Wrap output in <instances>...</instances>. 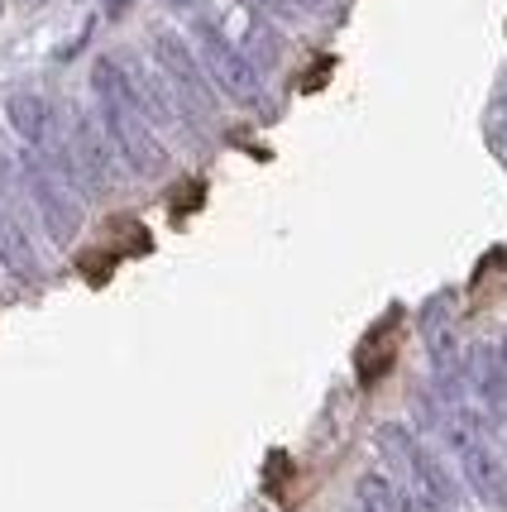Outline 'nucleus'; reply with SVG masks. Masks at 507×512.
<instances>
[{
    "mask_svg": "<svg viewBox=\"0 0 507 512\" xmlns=\"http://www.w3.org/2000/svg\"><path fill=\"white\" fill-rule=\"evenodd\" d=\"M91 91H96V106H101L96 120H101V130L111 139L115 158L130 168L134 178H163V173H168V149L158 144L154 125H149L144 111L134 106L125 63L96 58V67H91Z\"/></svg>",
    "mask_w": 507,
    "mask_h": 512,
    "instance_id": "f257e3e1",
    "label": "nucleus"
},
{
    "mask_svg": "<svg viewBox=\"0 0 507 512\" xmlns=\"http://www.w3.org/2000/svg\"><path fill=\"white\" fill-rule=\"evenodd\" d=\"M374 446H378V455L388 460V469L402 479V489L412 493V498H421L426 508L455 512L464 503L460 479H455L431 450L421 446V436L407 422H383L374 431Z\"/></svg>",
    "mask_w": 507,
    "mask_h": 512,
    "instance_id": "f03ea898",
    "label": "nucleus"
},
{
    "mask_svg": "<svg viewBox=\"0 0 507 512\" xmlns=\"http://www.w3.org/2000/svg\"><path fill=\"white\" fill-rule=\"evenodd\" d=\"M441 431L450 450H455V460H460L464 484L479 493L488 508L507 512V460L484 441V412H474L464 402H445Z\"/></svg>",
    "mask_w": 507,
    "mask_h": 512,
    "instance_id": "7ed1b4c3",
    "label": "nucleus"
},
{
    "mask_svg": "<svg viewBox=\"0 0 507 512\" xmlns=\"http://www.w3.org/2000/svg\"><path fill=\"white\" fill-rule=\"evenodd\" d=\"M192 48H197L201 72L211 77V87L221 91L225 101H235V106H259V101H264L259 67L244 58V48L235 44V39H225V29L216 20L201 15V20L192 24Z\"/></svg>",
    "mask_w": 507,
    "mask_h": 512,
    "instance_id": "20e7f679",
    "label": "nucleus"
},
{
    "mask_svg": "<svg viewBox=\"0 0 507 512\" xmlns=\"http://www.w3.org/2000/svg\"><path fill=\"white\" fill-rule=\"evenodd\" d=\"M20 178H24L29 201H34V211H39V221H44L48 240H53V245H72L77 230H82V201H77V187H72L44 154H34V149L24 154Z\"/></svg>",
    "mask_w": 507,
    "mask_h": 512,
    "instance_id": "39448f33",
    "label": "nucleus"
},
{
    "mask_svg": "<svg viewBox=\"0 0 507 512\" xmlns=\"http://www.w3.org/2000/svg\"><path fill=\"white\" fill-rule=\"evenodd\" d=\"M154 63H158V72L168 77V87H173V96H177V106H182V111H192V115L216 111V87H211V77L201 72L197 48L187 44L182 34L158 29L154 34Z\"/></svg>",
    "mask_w": 507,
    "mask_h": 512,
    "instance_id": "423d86ee",
    "label": "nucleus"
},
{
    "mask_svg": "<svg viewBox=\"0 0 507 512\" xmlns=\"http://www.w3.org/2000/svg\"><path fill=\"white\" fill-rule=\"evenodd\" d=\"M67 158H72V173L82 192H111L115 182V149L101 120L91 111H72V130H67Z\"/></svg>",
    "mask_w": 507,
    "mask_h": 512,
    "instance_id": "0eeeda50",
    "label": "nucleus"
},
{
    "mask_svg": "<svg viewBox=\"0 0 507 512\" xmlns=\"http://www.w3.org/2000/svg\"><path fill=\"white\" fill-rule=\"evenodd\" d=\"M5 120H10V130L24 139V149H39V154H44L48 144L58 139L53 106H48L39 91H15V96L5 101Z\"/></svg>",
    "mask_w": 507,
    "mask_h": 512,
    "instance_id": "6e6552de",
    "label": "nucleus"
},
{
    "mask_svg": "<svg viewBox=\"0 0 507 512\" xmlns=\"http://www.w3.org/2000/svg\"><path fill=\"white\" fill-rule=\"evenodd\" d=\"M464 379L474 388L484 417L507 422V364L498 359V350H474V355L464 359Z\"/></svg>",
    "mask_w": 507,
    "mask_h": 512,
    "instance_id": "1a4fd4ad",
    "label": "nucleus"
},
{
    "mask_svg": "<svg viewBox=\"0 0 507 512\" xmlns=\"http://www.w3.org/2000/svg\"><path fill=\"white\" fill-rule=\"evenodd\" d=\"M0 264L10 278H20V283H34L39 278V259H34V240L24 235V225L0 206Z\"/></svg>",
    "mask_w": 507,
    "mask_h": 512,
    "instance_id": "9d476101",
    "label": "nucleus"
},
{
    "mask_svg": "<svg viewBox=\"0 0 507 512\" xmlns=\"http://www.w3.org/2000/svg\"><path fill=\"white\" fill-rule=\"evenodd\" d=\"M407 503H412L407 489L388 474H378V469L354 479V512H407Z\"/></svg>",
    "mask_w": 507,
    "mask_h": 512,
    "instance_id": "9b49d317",
    "label": "nucleus"
},
{
    "mask_svg": "<svg viewBox=\"0 0 507 512\" xmlns=\"http://www.w3.org/2000/svg\"><path fill=\"white\" fill-rule=\"evenodd\" d=\"M278 53H283V44H278V34H273V29H268L264 20H254V24H249V48H244V58H249V63H254L259 72H264V67L278 63Z\"/></svg>",
    "mask_w": 507,
    "mask_h": 512,
    "instance_id": "f8f14e48",
    "label": "nucleus"
},
{
    "mask_svg": "<svg viewBox=\"0 0 507 512\" xmlns=\"http://www.w3.org/2000/svg\"><path fill=\"white\" fill-rule=\"evenodd\" d=\"M249 5H259L268 15H326L335 0H249Z\"/></svg>",
    "mask_w": 507,
    "mask_h": 512,
    "instance_id": "ddd939ff",
    "label": "nucleus"
},
{
    "mask_svg": "<svg viewBox=\"0 0 507 512\" xmlns=\"http://www.w3.org/2000/svg\"><path fill=\"white\" fill-rule=\"evenodd\" d=\"M498 359H503V364H507V335H503V345H498Z\"/></svg>",
    "mask_w": 507,
    "mask_h": 512,
    "instance_id": "4468645a",
    "label": "nucleus"
},
{
    "mask_svg": "<svg viewBox=\"0 0 507 512\" xmlns=\"http://www.w3.org/2000/svg\"><path fill=\"white\" fill-rule=\"evenodd\" d=\"M177 5H182V0H177Z\"/></svg>",
    "mask_w": 507,
    "mask_h": 512,
    "instance_id": "2eb2a0df",
    "label": "nucleus"
},
{
    "mask_svg": "<svg viewBox=\"0 0 507 512\" xmlns=\"http://www.w3.org/2000/svg\"><path fill=\"white\" fill-rule=\"evenodd\" d=\"M503 460H507V455H503Z\"/></svg>",
    "mask_w": 507,
    "mask_h": 512,
    "instance_id": "dca6fc26",
    "label": "nucleus"
},
{
    "mask_svg": "<svg viewBox=\"0 0 507 512\" xmlns=\"http://www.w3.org/2000/svg\"><path fill=\"white\" fill-rule=\"evenodd\" d=\"M350 512H354V508H350Z\"/></svg>",
    "mask_w": 507,
    "mask_h": 512,
    "instance_id": "f3484780",
    "label": "nucleus"
}]
</instances>
